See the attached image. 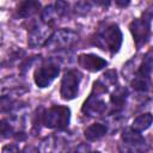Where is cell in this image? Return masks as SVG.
<instances>
[{
  "label": "cell",
  "mask_w": 153,
  "mask_h": 153,
  "mask_svg": "<svg viewBox=\"0 0 153 153\" xmlns=\"http://www.w3.org/2000/svg\"><path fill=\"white\" fill-rule=\"evenodd\" d=\"M122 32L116 24H109L92 36V44L115 54L122 45Z\"/></svg>",
  "instance_id": "obj_1"
},
{
  "label": "cell",
  "mask_w": 153,
  "mask_h": 153,
  "mask_svg": "<svg viewBox=\"0 0 153 153\" xmlns=\"http://www.w3.org/2000/svg\"><path fill=\"white\" fill-rule=\"evenodd\" d=\"M71 120V110L63 105H54L44 114L42 122L50 129H65L68 127Z\"/></svg>",
  "instance_id": "obj_3"
},
{
  "label": "cell",
  "mask_w": 153,
  "mask_h": 153,
  "mask_svg": "<svg viewBox=\"0 0 153 153\" xmlns=\"http://www.w3.org/2000/svg\"><path fill=\"white\" fill-rule=\"evenodd\" d=\"M81 81V74L76 69L67 71L61 80L60 94L65 100L74 99L79 92V85Z\"/></svg>",
  "instance_id": "obj_6"
},
{
  "label": "cell",
  "mask_w": 153,
  "mask_h": 153,
  "mask_svg": "<svg viewBox=\"0 0 153 153\" xmlns=\"http://www.w3.org/2000/svg\"><path fill=\"white\" fill-rule=\"evenodd\" d=\"M106 133H108V127L105 124L93 123L85 129L84 135L88 141H97V140H100L103 136H105Z\"/></svg>",
  "instance_id": "obj_13"
},
{
  "label": "cell",
  "mask_w": 153,
  "mask_h": 153,
  "mask_svg": "<svg viewBox=\"0 0 153 153\" xmlns=\"http://www.w3.org/2000/svg\"><path fill=\"white\" fill-rule=\"evenodd\" d=\"M53 32H50L48 24H36L33 25L29 31V39L27 44L31 48H38L41 45H45L47 41L51 36Z\"/></svg>",
  "instance_id": "obj_9"
},
{
  "label": "cell",
  "mask_w": 153,
  "mask_h": 153,
  "mask_svg": "<svg viewBox=\"0 0 153 153\" xmlns=\"http://www.w3.org/2000/svg\"><path fill=\"white\" fill-rule=\"evenodd\" d=\"M91 153H100V152H98V151H94V152H91Z\"/></svg>",
  "instance_id": "obj_24"
},
{
  "label": "cell",
  "mask_w": 153,
  "mask_h": 153,
  "mask_svg": "<svg viewBox=\"0 0 153 153\" xmlns=\"http://www.w3.org/2000/svg\"><path fill=\"white\" fill-rule=\"evenodd\" d=\"M153 123V115L151 112H146V114H142L140 116H137L133 123H131V129L134 131H137V133H141L146 129H148L151 127V124Z\"/></svg>",
  "instance_id": "obj_15"
},
{
  "label": "cell",
  "mask_w": 153,
  "mask_h": 153,
  "mask_svg": "<svg viewBox=\"0 0 153 153\" xmlns=\"http://www.w3.org/2000/svg\"><path fill=\"white\" fill-rule=\"evenodd\" d=\"M1 134L2 137H10L13 134V128L10 124V122H7L6 120L1 121Z\"/></svg>",
  "instance_id": "obj_19"
},
{
  "label": "cell",
  "mask_w": 153,
  "mask_h": 153,
  "mask_svg": "<svg viewBox=\"0 0 153 153\" xmlns=\"http://www.w3.org/2000/svg\"><path fill=\"white\" fill-rule=\"evenodd\" d=\"M88 10H91V5H90V2L80 1V2H76V4H75V12H76V13L85 14V13L88 12Z\"/></svg>",
  "instance_id": "obj_20"
},
{
  "label": "cell",
  "mask_w": 153,
  "mask_h": 153,
  "mask_svg": "<svg viewBox=\"0 0 153 153\" xmlns=\"http://www.w3.org/2000/svg\"><path fill=\"white\" fill-rule=\"evenodd\" d=\"M41 7V4L38 1H33V0H26L19 4L17 12L18 16L22 18H29L31 16H33Z\"/></svg>",
  "instance_id": "obj_14"
},
{
  "label": "cell",
  "mask_w": 153,
  "mask_h": 153,
  "mask_svg": "<svg viewBox=\"0 0 153 153\" xmlns=\"http://www.w3.org/2000/svg\"><path fill=\"white\" fill-rule=\"evenodd\" d=\"M152 19H153V11L147 10L141 16V18L134 19L129 25V30L131 32L133 39H134L137 49H140L142 45H145L149 39Z\"/></svg>",
  "instance_id": "obj_2"
},
{
  "label": "cell",
  "mask_w": 153,
  "mask_h": 153,
  "mask_svg": "<svg viewBox=\"0 0 153 153\" xmlns=\"http://www.w3.org/2000/svg\"><path fill=\"white\" fill-rule=\"evenodd\" d=\"M79 36L76 32L69 30V29H60L51 33L49 39L45 43L47 49L50 50H62L72 47L76 41Z\"/></svg>",
  "instance_id": "obj_5"
},
{
  "label": "cell",
  "mask_w": 153,
  "mask_h": 153,
  "mask_svg": "<svg viewBox=\"0 0 153 153\" xmlns=\"http://www.w3.org/2000/svg\"><path fill=\"white\" fill-rule=\"evenodd\" d=\"M78 63L80 67L88 72H98L106 67L108 62L103 57L96 54H81L78 56Z\"/></svg>",
  "instance_id": "obj_11"
},
{
  "label": "cell",
  "mask_w": 153,
  "mask_h": 153,
  "mask_svg": "<svg viewBox=\"0 0 153 153\" xmlns=\"http://www.w3.org/2000/svg\"><path fill=\"white\" fill-rule=\"evenodd\" d=\"M146 149V140L143 136L134 131L131 128L124 129L118 145L120 153H143Z\"/></svg>",
  "instance_id": "obj_4"
},
{
  "label": "cell",
  "mask_w": 153,
  "mask_h": 153,
  "mask_svg": "<svg viewBox=\"0 0 153 153\" xmlns=\"http://www.w3.org/2000/svg\"><path fill=\"white\" fill-rule=\"evenodd\" d=\"M67 10H68V4L65 1H57L53 5H48L42 11V14H41L42 22L44 24L50 25L53 22L57 20V18L62 17L67 12Z\"/></svg>",
  "instance_id": "obj_10"
},
{
  "label": "cell",
  "mask_w": 153,
  "mask_h": 153,
  "mask_svg": "<svg viewBox=\"0 0 153 153\" xmlns=\"http://www.w3.org/2000/svg\"><path fill=\"white\" fill-rule=\"evenodd\" d=\"M87 151H88V146L85 143H80L79 146H76V148L72 153H87Z\"/></svg>",
  "instance_id": "obj_22"
},
{
  "label": "cell",
  "mask_w": 153,
  "mask_h": 153,
  "mask_svg": "<svg viewBox=\"0 0 153 153\" xmlns=\"http://www.w3.org/2000/svg\"><path fill=\"white\" fill-rule=\"evenodd\" d=\"M127 97H128V90L126 87L117 86L112 91V93L110 96V103H111V105H112L115 111H120L124 106Z\"/></svg>",
  "instance_id": "obj_12"
},
{
  "label": "cell",
  "mask_w": 153,
  "mask_h": 153,
  "mask_svg": "<svg viewBox=\"0 0 153 153\" xmlns=\"http://www.w3.org/2000/svg\"><path fill=\"white\" fill-rule=\"evenodd\" d=\"M149 78H143V76H137L135 75L134 79L131 80V87L137 91V92H146L149 88Z\"/></svg>",
  "instance_id": "obj_17"
},
{
  "label": "cell",
  "mask_w": 153,
  "mask_h": 153,
  "mask_svg": "<svg viewBox=\"0 0 153 153\" xmlns=\"http://www.w3.org/2000/svg\"><path fill=\"white\" fill-rule=\"evenodd\" d=\"M2 153H20V151L16 145H6L2 148Z\"/></svg>",
  "instance_id": "obj_21"
},
{
  "label": "cell",
  "mask_w": 153,
  "mask_h": 153,
  "mask_svg": "<svg viewBox=\"0 0 153 153\" xmlns=\"http://www.w3.org/2000/svg\"><path fill=\"white\" fill-rule=\"evenodd\" d=\"M152 72H153V55L151 53H148L145 55V57L136 72V75L143 76V78H149Z\"/></svg>",
  "instance_id": "obj_16"
},
{
  "label": "cell",
  "mask_w": 153,
  "mask_h": 153,
  "mask_svg": "<svg viewBox=\"0 0 153 153\" xmlns=\"http://www.w3.org/2000/svg\"><path fill=\"white\" fill-rule=\"evenodd\" d=\"M116 5H118V6H122V7H124V6L129 5V1H128V0H127V1H120V0H117V1H116Z\"/></svg>",
  "instance_id": "obj_23"
},
{
  "label": "cell",
  "mask_w": 153,
  "mask_h": 153,
  "mask_svg": "<svg viewBox=\"0 0 153 153\" xmlns=\"http://www.w3.org/2000/svg\"><path fill=\"white\" fill-rule=\"evenodd\" d=\"M102 81L105 82L106 85H108V84H111V85L116 84V81H117V73H116V71H114V69L106 71V72L103 74V80H102Z\"/></svg>",
  "instance_id": "obj_18"
},
{
  "label": "cell",
  "mask_w": 153,
  "mask_h": 153,
  "mask_svg": "<svg viewBox=\"0 0 153 153\" xmlns=\"http://www.w3.org/2000/svg\"><path fill=\"white\" fill-rule=\"evenodd\" d=\"M81 111L87 116H100L106 111V103L102 98V93L93 91L84 102Z\"/></svg>",
  "instance_id": "obj_8"
},
{
  "label": "cell",
  "mask_w": 153,
  "mask_h": 153,
  "mask_svg": "<svg viewBox=\"0 0 153 153\" xmlns=\"http://www.w3.org/2000/svg\"><path fill=\"white\" fill-rule=\"evenodd\" d=\"M59 73H60L59 65L55 63V62H53V61H49V62L39 66L35 71V74H33L35 84L38 87H41V88L48 87L56 79V76L59 75Z\"/></svg>",
  "instance_id": "obj_7"
}]
</instances>
